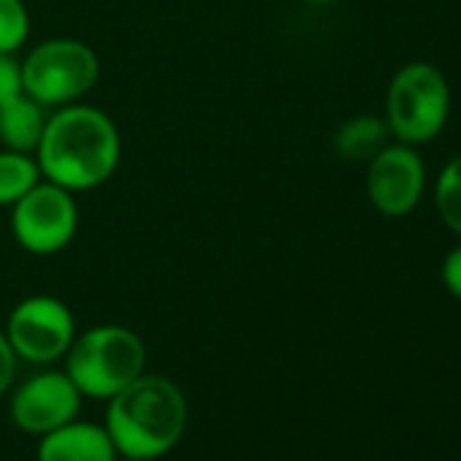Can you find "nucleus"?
Masks as SVG:
<instances>
[{
    "label": "nucleus",
    "mask_w": 461,
    "mask_h": 461,
    "mask_svg": "<svg viewBox=\"0 0 461 461\" xmlns=\"http://www.w3.org/2000/svg\"><path fill=\"white\" fill-rule=\"evenodd\" d=\"M122 141L112 117L95 106L68 104L47 117L36 160L41 176L71 193L95 190L120 166Z\"/></svg>",
    "instance_id": "obj_1"
},
{
    "label": "nucleus",
    "mask_w": 461,
    "mask_h": 461,
    "mask_svg": "<svg viewBox=\"0 0 461 461\" xmlns=\"http://www.w3.org/2000/svg\"><path fill=\"white\" fill-rule=\"evenodd\" d=\"M187 402L176 383L160 375H141L109 399L106 423L117 456L152 461L182 439Z\"/></svg>",
    "instance_id": "obj_2"
},
{
    "label": "nucleus",
    "mask_w": 461,
    "mask_h": 461,
    "mask_svg": "<svg viewBox=\"0 0 461 461\" xmlns=\"http://www.w3.org/2000/svg\"><path fill=\"white\" fill-rule=\"evenodd\" d=\"M66 358V375L82 396L112 399L144 375L147 350L125 326H95L74 337Z\"/></svg>",
    "instance_id": "obj_3"
},
{
    "label": "nucleus",
    "mask_w": 461,
    "mask_h": 461,
    "mask_svg": "<svg viewBox=\"0 0 461 461\" xmlns=\"http://www.w3.org/2000/svg\"><path fill=\"white\" fill-rule=\"evenodd\" d=\"M450 87L431 63L402 66L385 93V125L402 144H426L447 122Z\"/></svg>",
    "instance_id": "obj_4"
},
{
    "label": "nucleus",
    "mask_w": 461,
    "mask_h": 461,
    "mask_svg": "<svg viewBox=\"0 0 461 461\" xmlns=\"http://www.w3.org/2000/svg\"><path fill=\"white\" fill-rule=\"evenodd\" d=\"M23 66V90L41 106H68L87 95L101 74L93 47L77 39H50L28 52Z\"/></svg>",
    "instance_id": "obj_5"
},
{
    "label": "nucleus",
    "mask_w": 461,
    "mask_h": 461,
    "mask_svg": "<svg viewBox=\"0 0 461 461\" xmlns=\"http://www.w3.org/2000/svg\"><path fill=\"white\" fill-rule=\"evenodd\" d=\"M79 228V206L74 193L39 182L12 206V234L17 245L33 256H55L66 250Z\"/></svg>",
    "instance_id": "obj_6"
},
{
    "label": "nucleus",
    "mask_w": 461,
    "mask_h": 461,
    "mask_svg": "<svg viewBox=\"0 0 461 461\" xmlns=\"http://www.w3.org/2000/svg\"><path fill=\"white\" fill-rule=\"evenodd\" d=\"M4 334L17 358L52 364L68 353L77 337V323L66 302L55 296H28L12 310Z\"/></svg>",
    "instance_id": "obj_7"
},
{
    "label": "nucleus",
    "mask_w": 461,
    "mask_h": 461,
    "mask_svg": "<svg viewBox=\"0 0 461 461\" xmlns=\"http://www.w3.org/2000/svg\"><path fill=\"white\" fill-rule=\"evenodd\" d=\"M426 185V168L420 155L410 144H385L366 168V193L377 212L388 217L410 214Z\"/></svg>",
    "instance_id": "obj_8"
},
{
    "label": "nucleus",
    "mask_w": 461,
    "mask_h": 461,
    "mask_svg": "<svg viewBox=\"0 0 461 461\" xmlns=\"http://www.w3.org/2000/svg\"><path fill=\"white\" fill-rule=\"evenodd\" d=\"M82 393L66 372H41L25 380L12 399V420L20 431L44 437L79 412Z\"/></svg>",
    "instance_id": "obj_9"
},
{
    "label": "nucleus",
    "mask_w": 461,
    "mask_h": 461,
    "mask_svg": "<svg viewBox=\"0 0 461 461\" xmlns=\"http://www.w3.org/2000/svg\"><path fill=\"white\" fill-rule=\"evenodd\" d=\"M39 461H117L114 442L109 431L98 423L71 420L39 442Z\"/></svg>",
    "instance_id": "obj_10"
},
{
    "label": "nucleus",
    "mask_w": 461,
    "mask_h": 461,
    "mask_svg": "<svg viewBox=\"0 0 461 461\" xmlns=\"http://www.w3.org/2000/svg\"><path fill=\"white\" fill-rule=\"evenodd\" d=\"M47 117V106H41L23 90L20 95L9 98L0 106V144L12 152L36 155Z\"/></svg>",
    "instance_id": "obj_11"
},
{
    "label": "nucleus",
    "mask_w": 461,
    "mask_h": 461,
    "mask_svg": "<svg viewBox=\"0 0 461 461\" xmlns=\"http://www.w3.org/2000/svg\"><path fill=\"white\" fill-rule=\"evenodd\" d=\"M388 136H391V131H388L385 120H380L375 114H361L337 128L334 152L342 160H353V163L366 160L369 163L388 144Z\"/></svg>",
    "instance_id": "obj_12"
},
{
    "label": "nucleus",
    "mask_w": 461,
    "mask_h": 461,
    "mask_svg": "<svg viewBox=\"0 0 461 461\" xmlns=\"http://www.w3.org/2000/svg\"><path fill=\"white\" fill-rule=\"evenodd\" d=\"M41 179L36 155L0 149V206H14Z\"/></svg>",
    "instance_id": "obj_13"
},
{
    "label": "nucleus",
    "mask_w": 461,
    "mask_h": 461,
    "mask_svg": "<svg viewBox=\"0 0 461 461\" xmlns=\"http://www.w3.org/2000/svg\"><path fill=\"white\" fill-rule=\"evenodd\" d=\"M434 203L442 222L461 237V155L445 163L434 185Z\"/></svg>",
    "instance_id": "obj_14"
},
{
    "label": "nucleus",
    "mask_w": 461,
    "mask_h": 461,
    "mask_svg": "<svg viewBox=\"0 0 461 461\" xmlns=\"http://www.w3.org/2000/svg\"><path fill=\"white\" fill-rule=\"evenodd\" d=\"M31 36V14L23 0H0V52L14 55Z\"/></svg>",
    "instance_id": "obj_15"
},
{
    "label": "nucleus",
    "mask_w": 461,
    "mask_h": 461,
    "mask_svg": "<svg viewBox=\"0 0 461 461\" xmlns=\"http://www.w3.org/2000/svg\"><path fill=\"white\" fill-rule=\"evenodd\" d=\"M20 93H23V66L14 60V55L0 52V106Z\"/></svg>",
    "instance_id": "obj_16"
},
{
    "label": "nucleus",
    "mask_w": 461,
    "mask_h": 461,
    "mask_svg": "<svg viewBox=\"0 0 461 461\" xmlns=\"http://www.w3.org/2000/svg\"><path fill=\"white\" fill-rule=\"evenodd\" d=\"M442 285L456 296V299H461V245H456L447 256H445V261H442Z\"/></svg>",
    "instance_id": "obj_17"
},
{
    "label": "nucleus",
    "mask_w": 461,
    "mask_h": 461,
    "mask_svg": "<svg viewBox=\"0 0 461 461\" xmlns=\"http://www.w3.org/2000/svg\"><path fill=\"white\" fill-rule=\"evenodd\" d=\"M17 375V353L12 350L6 334L0 331V393H6Z\"/></svg>",
    "instance_id": "obj_18"
},
{
    "label": "nucleus",
    "mask_w": 461,
    "mask_h": 461,
    "mask_svg": "<svg viewBox=\"0 0 461 461\" xmlns=\"http://www.w3.org/2000/svg\"><path fill=\"white\" fill-rule=\"evenodd\" d=\"M307 4H331V0H307Z\"/></svg>",
    "instance_id": "obj_19"
},
{
    "label": "nucleus",
    "mask_w": 461,
    "mask_h": 461,
    "mask_svg": "<svg viewBox=\"0 0 461 461\" xmlns=\"http://www.w3.org/2000/svg\"><path fill=\"white\" fill-rule=\"evenodd\" d=\"M122 461H133V458H122Z\"/></svg>",
    "instance_id": "obj_20"
}]
</instances>
